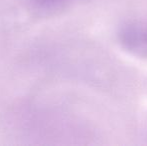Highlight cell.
Instances as JSON below:
<instances>
[{"instance_id":"7a4b0ae2","label":"cell","mask_w":147,"mask_h":146,"mask_svg":"<svg viewBox=\"0 0 147 146\" xmlns=\"http://www.w3.org/2000/svg\"><path fill=\"white\" fill-rule=\"evenodd\" d=\"M79 0H27L32 10L39 13H53L65 9Z\"/></svg>"},{"instance_id":"6da1fadb","label":"cell","mask_w":147,"mask_h":146,"mask_svg":"<svg viewBox=\"0 0 147 146\" xmlns=\"http://www.w3.org/2000/svg\"><path fill=\"white\" fill-rule=\"evenodd\" d=\"M118 40L125 51L141 59H147V19L130 20L118 31Z\"/></svg>"}]
</instances>
